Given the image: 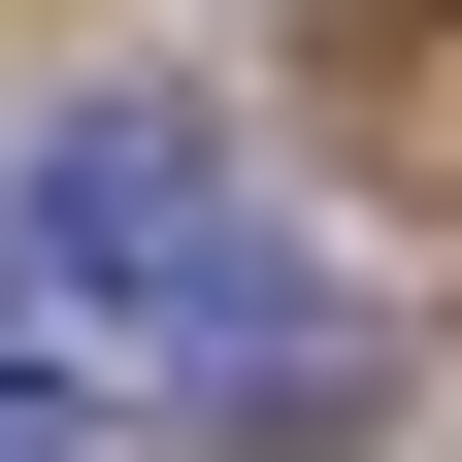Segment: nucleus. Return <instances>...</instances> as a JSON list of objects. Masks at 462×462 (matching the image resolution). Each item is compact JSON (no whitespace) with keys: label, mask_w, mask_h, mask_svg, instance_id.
Wrapping results in <instances>:
<instances>
[{"label":"nucleus","mask_w":462,"mask_h":462,"mask_svg":"<svg viewBox=\"0 0 462 462\" xmlns=\"http://www.w3.org/2000/svg\"><path fill=\"white\" fill-rule=\"evenodd\" d=\"M0 298L99 330V364L199 396V430H330V396H364V298L264 231V165H231L199 99H33V133H0Z\"/></svg>","instance_id":"nucleus-1"},{"label":"nucleus","mask_w":462,"mask_h":462,"mask_svg":"<svg viewBox=\"0 0 462 462\" xmlns=\"http://www.w3.org/2000/svg\"><path fill=\"white\" fill-rule=\"evenodd\" d=\"M0 462H99V430H67V396H33V364H0Z\"/></svg>","instance_id":"nucleus-2"}]
</instances>
